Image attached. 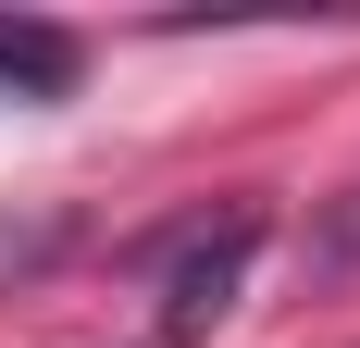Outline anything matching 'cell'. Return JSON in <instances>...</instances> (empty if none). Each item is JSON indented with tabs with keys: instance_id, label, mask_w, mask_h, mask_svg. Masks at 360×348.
Listing matches in <instances>:
<instances>
[{
	"instance_id": "6da1fadb",
	"label": "cell",
	"mask_w": 360,
	"mask_h": 348,
	"mask_svg": "<svg viewBox=\"0 0 360 348\" xmlns=\"http://www.w3.org/2000/svg\"><path fill=\"white\" fill-rule=\"evenodd\" d=\"M261 261V211H224V224H186V249L162 261V336L199 348L224 311H236V286H249Z\"/></svg>"
},
{
	"instance_id": "7a4b0ae2",
	"label": "cell",
	"mask_w": 360,
	"mask_h": 348,
	"mask_svg": "<svg viewBox=\"0 0 360 348\" xmlns=\"http://www.w3.org/2000/svg\"><path fill=\"white\" fill-rule=\"evenodd\" d=\"M75 75H87V37H75V25L0 13V87H13V100H63Z\"/></svg>"
},
{
	"instance_id": "3957f363",
	"label": "cell",
	"mask_w": 360,
	"mask_h": 348,
	"mask_svg": "<svg viewBox=\"0 0 360 348\" xmlns=\"http://www.w3.org/2000/svg\"><path fill=\"white\" fill-rule=\"evenodd\" d=\"M311 274H360V187H335L311 211Z\"/></svg>"
}]
</instances>
